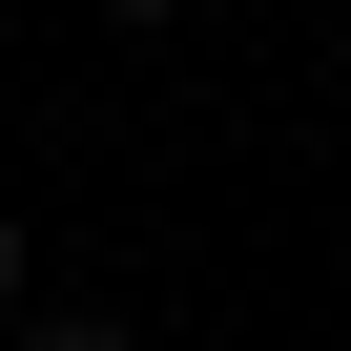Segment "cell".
I'll list each match as a JSON object with an SVG mask.
<instances>
[{
    "label": "cell",
    "instance_id": "1",
    "mask_svg": "<svg viewBox=\"0 0 351 351\" xmlns=\"http://www.w3.org/2000/svg\"><path fill=\"white\" fill-rule=\"evenodd\" d=\"M21 351H124V330H104V310H42V330H21Z\"/></svg>",
    "mask_w": 351,
    "mask_h": 351
},
{
    "label": "cell",
    "instance_id": "2",
    "mask_svg": "<svg viewBox=\"0 0 351 351\" xmlns=\"http://www.w3.org/2000/svg\"><path fill=\"white\" fill-rule=\"evenodd\" d=\"M0 330H21V228H0Z\"/></svg>",
    "mask_w": 351,
    "mask_h": 351
},
{
    "label": "cell",
    "instance_id": "3",
    "mask_svg": "<svg viewBox=\"0 0 351 351\" xmlns=\"http://www.w3.org/2000/svg\"><path fill=\"white\" fill-rule=\"evenodd\" d=\"M330 62H351V21H330Z\"/></svg>",
    "mask_w": 351,
    "mask_h": 351
}]
</instances>
